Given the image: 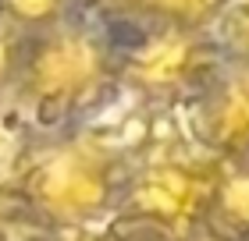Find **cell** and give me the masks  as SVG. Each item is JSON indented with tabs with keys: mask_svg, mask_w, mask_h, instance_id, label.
<instances>
[{
	"mask_svg": "<svg viewBox=\"0 0 249 241\" xmlns=\"http://www.w3.org/2000/svg\"><path fill=\"white\" fill-rule=\"evenodd\" d=\"M146 4H157V7H171V11H199L207 0H146Z\"/></svg>",
	"mask_w": 249,
	"mask_h": 241,
	"instance_id": "277c9868",
	"label": "cell"
},
{
	"mask_svg": "<svg viewBox=\"0 0 249 241\" xmlns=\"http://www.w3.org/2000/svg\"><path fill=\"white\" fill-rule=\"evenodd\" d=\"M185 57H189L185 43H167V47L146 64V75H150V78H175L178 71H182Z\"/></svg>",
	"mask_w": 249,
	"mask_h": 241,
	"instance_id": "3957f363",
	"label": "cell"
},
{
	"mask_svg": "<svg viewBox=\"0 0 249 241\" xmlns=\"http://www.w3.org/2000/svg\"><path fill=\"white\" fill-rule=\"evenodd\" d=\"M89 71V57L82 50H57L39 64L43 89H71L75 82H82V75Z\"/></svg>",
	"mask_w": 249,
	"mask_h": 241,
	"instance_id": "6da1fadb",
	"label": "cell"
},
{
	"mask_svg": "<svg viewBox=\"0 0 249 241\" xmlns=\"http://www.w3.org/2000/svg\"><path fill=\"white\" fill-rule=\"evenodd\" d=\"M224 131L228 135H249V82H239L224 107Z\"/></svg>",
	"mask_w": 249,
	"mask_h": 241,
	"instance_id": "7a4b0ae2",
	"label": "cell"
}]
</instances>
